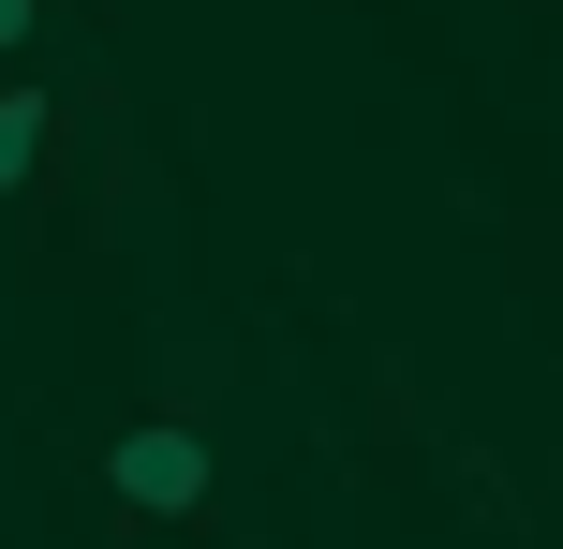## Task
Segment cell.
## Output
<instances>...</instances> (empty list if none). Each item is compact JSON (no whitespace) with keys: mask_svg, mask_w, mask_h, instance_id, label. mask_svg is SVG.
Returning <instances> with one entry per match:
<instances>
[{"mask_svg":"<svg viewBox=\"0 0 563 549\" xmlns=\"http://www.w3.org/2000/svg\"><path fill=\"white\" fill-rule=\"evenodd\" d=\"M30 30H45V0H0V59H30Z\"/></svg>","mask_w":563,"mask_h":549,"instance_id":"3","label":"cell"},{"mask_svg":"<svg viewBox=\"0 0 563 549\" xmlns=\"http://www.w3.org/2000/svg\"><path fill=\"white\" fill-rule=\"evenodd\" d=\"M45 149H59V89L45 75H0V208L45 178Z\"/></svg>","mask_w":563,"mask_h":549,"instance_id":"2","label":"cell"},{"mask_svg":"<svg viewBox=\"0 0 563 549\" xmlns=\"http://www.w3.org/2000/svg\"><path fill=\"white\" fill-rule=\"evenodd\" d=\"M104 491L134 505V520H194V505H208V431H178V416H164V431H119L104 446Z\"/></svg>","mask_w":563,"mask_h":549,"instance_id":"1","label":"cell"}]
</instances>
